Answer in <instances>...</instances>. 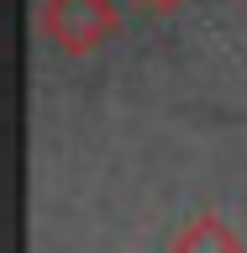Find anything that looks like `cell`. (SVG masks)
Wrapping results in <instances>:
<instances>
[{
    "mask_svg": "<svg viewBox=\"0 0 247 253\" xmlns=\"http://www.w3.org/2000/svg\"><path fill=\"white\" fill-rule=\"evenodd\" d=\"M169 248H179V253H200V248H211V253H237V248H242V232H232L216 211H200L189 227H179V232L169 237Z\"/></svg>",
    "mask_w": 247,
    "mask_h": 253,
    "instance_id": "cell-2",
    "label": "cell"
},
{
    "mask_svg": "<svg viewBox=\"0 0 247 253\" xmlns=\"http://www.w3.org/2000/svg\"><path fill=\"white\" fill-rule=\"evenodd\" d=\"M37 32H42L47 47H58L69 58H84L121 32V5L116 0H42Z\"/></svg>",
    "mask_w": 247,
    "mask_h": 253,
    "instance_id": "cell-1",
    "label": "cell"
},
{
    "mask_svg": "<svg viewBox=\"0 0 247 253\" xmlns=\"http://www.w3.org/2000/svg\"><path fill=\"white\" fill-rule=\"evenodd\" d=\"M142 5H153V11H174V5H184V0H142Z\"/></svg>",
    "mask_w": 247,
    "mask_h": 253,
    "instance_id": "cell-3",
    "label": "cell"
}]
</instances>
